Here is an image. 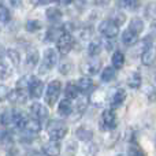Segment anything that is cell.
I'll list each match as a JSON object with an SVG mask.
<instances>
[{
    "label": "cell",
    "instance_id": "e575fe53",
    "mask_svg": "<svg viewBox=\"0 0 156 156\" xmlns=\"http://www.w3.org/2000/svg\"><path fill=\"white\" fill-rule=\"evenodd\" d=\"M122 5L127 10H136L138 7V0H122Z\"/></svg>",
    "mask_w": 156,
    "mask_h": 156
},
{
    "label": "cell",
    "instance_id": "8992f818",
    "mask_svg": "<svg viewBox=\"0 0 156 156\" xmlns=\"http://www.w3.org/2000/svg\"><path fill=\"white\" fill-rule=\"evenodd\" d=\"M99 32L107 38H115L119 33V27L114 21H111V19H105V21H103L101 23H100Z\"/></svg>",
    "mask_w": 156,
    "mask_h": 156
},
{
    "label": "cell",
    "instance_id": "4316f807",
    "mask_svg": "<svg viewBox=\"0 0 156 156\" xmlns=\"http://www.w3.org/2000/svg\"><path fill=\"white\" fill-rule=\"evenodd\" d=\"M115 67H105L104 70L101 71V81H104V82H111V81L115 78Z\"/></svg>",
    "mask_w": 156,
    "mask_h": 156
},
{
    "label": "cell",
    "instance_id": "d4e9b609",
    "mask_svg": "<svg viewBox=\"0 0 156 156\" xmlns=\"http://www.w3.org/2000/svg\"><path fill=\"white\" fill-rule=\"evenodd\" d=\"M129 29L132 32H134L136 34H140L141 32L144 30V22L141 18H133L130 21V25H129Z\"/></svg>",
    "mask_w": 156,
    "mask_h": 156
},
{
    "label": "cell",
    "instance_id": "603a6c76",
    "mask_svg": "<svg viewBox=\"0 0 156 156\" xmlns=\"http://www.w3.org/2000/svg\"><path fill=\"white\" fill-rule=\"evenodd\" d=\"M111 63H112V67L118 69V70L123 67V65H125V55H123V52H121V51H115V52H114L112 58H111Z\"/></svg>",
    "mask_w": 156,
    "mask_h": 156
},
{
    "label": "cell",
    "instance_id": "5b68a950",
    "mask_svg": "<svg viewBox=\"0 0 156 156\" xmlns=\"http://www.w3.org/2000/svg\"><path fill=\"white\" fill-rule=\"evenodd\" d=\"M73 47H74V38L69 32H65L59 37V40L56 41V48L59 51V54L62 55H67L73 49Z\"/></svg>",
    "mask_w": 156,
    "mask_h": 156
},
{
    "label": "cell",
    "instance_id": "e0dca14e",
    "mask_svg": "<svg viewBox=\"0 0 156 156\" xmlns=\"http://www.w3.org/2000/svg\"><path fill=\"white\" fill-rule=\"evenodd\" d=\"M80 88H78V85L77 83H74V82H69L67 85H66V88H65V94H66V97L67 99H70V100H77L78 97H80Z\"/></svg>",
    "mask_w": 156,
    "mask_h": 156
},
{
    "label": "cell",
    "instance_id": "d590c367",
    "mask_svg": "<svg viewBox=\"0 0 156 156\" xmlns=\"http://www.w3.org/2000/svg\"><path fill=\"white\" fill-rule=\"evenodd\" d=\"M10 76H11V69L8 67L4 60H2V80H5V78Z\"/></svg>",
    "mask_w": 156,
    "mask_h": 156
},
{
    "label": "cell",
    "instance_id": "4fadbf2b",
    "mask_svg": "<svg viewBox=\"0 0 156 156\" xmlns=\"http://www.w3.org/2000/svg\"><path fill=\"white\" fill-rule=\"evenodd\" d=\"M43 152L45 156H59L60 155V144L56 140H51L44 144Z\"/></svg>",
    "mask_w": 156,
    "mask_h": 156
},
{
    "label": "cell",
    "instance_id": "30bf717a",
    "mask_svg": "<svg viewBox=\"0 0 156 156\" xmlns=\"http://www.w3.org/2000/svg\"><path fill=\"white\" fill-rule=\"evenodd\" d=\"M8 100L14 104H23L27 100V93L23 89H14V90L8 92Z\"/></svg>",
    "mask_w": 156,
    "mask_h": 156
},
{
    "label": "cell",
    "instance_id": "7a4b0ae2",
    "mask_svg": "<svg viewBox=\"0 0 156 156\" xmlns=\"http://www.w3.org/2000/svg\"><path fill=\"white\" fill-rule=\"evenodd\" d=\"M60 90H62V83H60V81H58V80L51 81L45 90V103L47 104L54 105L55 103L58 101V99H59Z\"/></svg>",
    "mask_w": 156,
    "mask_h": 156
},
{
    "label": "cell",
    "instance_id": "74e56055",
    "mask_svg": "<svg viewBox=\"0 0 156 156\" xmlns=\"http://www.w3.org/2000/svg\"><path fill=\"white\" fill-rule=\"evenodd\" d=\"M129 156H144V155L138 148H132L129 151Z\"/></svg>",
    "mask_w": 156,
    "mask_h": 156
},
{
    "label": "cell",
    "instance_id": "9c48e42d",
    "mask_svg": "<svg viewBox=\"0 0 156 156\" xmlns=\"http://www.w3.org/2000/svg\"><path fill=\"white\" fill-rule=\"evenodd\" d=\"M125 99H126V92H125V89H122V88L115 89L114 93L110 96V107L115 110V108H118L119 105H122V103L125 101Z\"/></svg>",
    "mask_w": 156,
    "mask_h": 156
},
{
    "label": "cell",
    "instance_id": "d6986e66",
    "mask_svg": "<svg viewBox=\"0 0 156 156\" xmlns=\"http://www.w3.org/2000/svg\"><path fill=\"white\" fill-rule=\"evenodd\" d=\"M137 38H138V34H136V33L132 32L130 29L125 30V32L122 33V43L127 47H130V45L137 43Z\"/></svg>",
    "mask_w": 156,
    "mask_h": 156
},
{
    "label": "cell",
    "instance_id": "4dcf8cb0",
    "mask_svg": "<svg viewBox=\"0 0 156 156\" xmlns=\"http://www.w3.org/2000/svg\"><path fill=\"white\" fill-rule=\"evenodd\" d=\"M30 80H32V76H23L22 78H19L18 82H16V88L18 89H29V85H30Z\"/></svg>",
    "mask_w": 156,
    "mask_h": 156
},
{
    "label": "cell",
    "instance_id": "277c9868",
    "mask_svg": "<svg viewBox=\"0 0 156 156\" xmlns=\"http://www.w3.org/2000/svg\"><path fill=\"white\" fill-rule=\"evenodd\" d=\"M116 127V114L114 108H107L103 111L100 118V129L101 130H112Z\"/></svg>",
    "mask_w": 156,
    "mask_h": 156
},
{
    "label": "cell",
    "instance_id": "f1b7e54d",
    "mask_svg": "<svg viewBox=\"0 0 156 156\" xmlns=\"http://www.w3.org/2000/svg\"><path fill=\"white\" fill-rule=\"evenodd\" d=\"M25 29L30 33H34L41 29V23L38 21H36V19H29V21L25 23Z\"/></svg>",
    "mask_w": 156,
    "mask_h": 156
},
{
    "label": "cell",
    "instance_id": "7402d4cb",
    "mask_svg": "<svg viewBox=\"0 0 156 156\" xmlns=\"http://www.w3.org/2000/svg\"><path fill=\"white\" fill-rule=\"evenodd\" d=\"M141 82H143V78H141V74L137 73V71L132 73L127 78V85L132 89H138L141 86Z\"/></svg>",
    "mask_w": 156,
    "mask_h": 156
},
{
    "label": "cell",
    "instance_id": "9a60e30c",
    "mask_svg": "<svg viewBox=\"0 0 156 156\" xmlns=\"http://www.w3.org/2000/svg\"><path fill=\"white\" fill-rule=\"evenodd\" d=\"M100 67H101V62H100L99 59H96V58H92V59L83 66V71H85L86 74H89V76H94V74L99 73Z\"/></svg>",
    "mask_w": 156,
    "mask_h": 156
},
{
    "label": "cell",
    "instance_id": "7bdbcfd3",
    "mask_svg": "<svg viewBox=\"0 0 156 156\" xmlns=\"http://www.w3.org/2000/svg\"><path fill=\"white\" fill-rule=\"evenodd\" d=\"M151 30H152V32H154V34H156V21H154V22H152Z\"/></svg>",
    "mask_w": 156,
    "mask_h": 156
},
{
    "label": "cell",
    "instance_id": "8fae6325",
    "mask_svg": "<svg viewBox=\"0 0 156 156\" xmlns=\"http://www.w3.org/2000/svg\"><path fill=\"white\" fill-rule=\"evenodd\" d=\"M156 60V47L149 45L148 48H145L141 54V63L144 66H151Z\"/></svg>",
    "mask_w": 156,
    "mask_h": 156
},
{
    "label": "cell",
    "instance_id": "ac0fdd59",
    "mask_svg": "<svg viewBox=\"0 0 156 156\" xmlns=\"http://www.w3.org/2000/svg\"><path fill=\"white\" fill-rule=\"evenodd\" d=\"M45 15H47V19H48L49 22H52V23H56V22H59L60 19H62V11L59 10V8L56 7H49L48 10L45 11Z\"/></svg>",
    "mask_w": 156,
    "mask_h": 156
},
{
    "label": "cell",
    "instance_id": "60d3db41",
    "mask_svg": "<svg viewBox=\"0 0 156 156\" xmlns=\"http://www.w3.org/2000/svg\"><path fill=\"white\" fill-rule=\"evenodd\" d=\"M55 2H56L59 5H69V4H71L73 0H55Z\"/></svg>",
    "mask_w": 156,
    "mask_h": 156
},
{
    "label": "cell",
    "instance_id": "ffe728a7",
    "mask_svg": "<svg viewBox=\"0 0 156 156\" xmlns=\"http://www.w3.org/2000/svg\"><path fill=\"white\" fill-rule=\"evenodd\" d=\"M25 130H26L27 133H30V134H36V133H38L41 130V122L38 121V119L30 116L29 121H27L26 127H25Z\"/></svg>",
    "mask_w": 156,
    "mask_h": 156
},
{
    "label": "cell",
    "instance_id": "484cf974",
    "mask_svg": "<svg viewBox=\"0 0 156 156\" xmlns=\"http://www.w3.org/2000/svg\"><path fill=\"white\" fill-rule=\"evenodd\" d=\"M5 55H7L8 60H10V63H11L12 66H15V67H16V66L19 65V60H21V56H19V52H18V51H15V49L10 48V49H7Z\"/></svg>",
    "mask_w": 156,
    "mask_h": 156
},
{
    "label": "cell",
    "instance_id": "52a82bcc",
    "mask_svg": "<svg viewBox=\"0 0 156 156\" xmlns=\"http://www.w3.org/2000/svg\"><path fill=\"white\" fill-rule=\"evenodd\" d=\"M29 94L34 99H38V97L43 96V92H44V83L43 81H40L37 77H33L30 80V85H29Z\"/></svg>",
    "mask_w": 156,
    "mask_h": 156
},
{
    "label": "cell",
    "instance_id": "f546056e",
    "mask_svg": "<svg viewBox=\"0 0 156 156\" xmlns=\"http://www.w3.org/2000/svg\"><path fill=\"white\" fill-rule=\"evenodd\" d=\"M12 121H14V110L3 111V114H2V123H3V126L12 125Z\"/></svg>",
    "mask_w": 156,
    "mask_h": 156
},
{
    "label": "cell",
    "instance_id": "b9f144b4",
    "mask_svg": "<svg viewBox=\"0 0 156 156\" xmlns=\"http://www.w3.org/2000/svg\"><path fill=\"white\" fill-rule=\"evenodd\" d=\"M67 69H70V65H63V66H60V73H62V74H67V73H69Z\"/></svg>",
    "mask_w": 156,
    "mask_h": 156
},
{
    "label": "cell",
    "instance_id": "3957f363",
    "mask_svg": "<svg viewBox=\"0 0 156 156\" xmlns=\"http://www.w3.org/2000/svg\"><path fill=\"white\" fill-rule=\"evenodd\" d=\"M58 63V54L55 49L52 48H48L44 54V58H43V63L40 66V74H47L49 70L56 66Z\"/></svg>",
    "mask_w": 156,
    "mask_h": 156
},
{
    "label": "cell",
    "instance_id": "8d00e7d4",
    "mask_svg": "<svg viewBox=\"0 0 156 156\" xmlns=\"http://www.w3.org/2000/svg\"><path fill=\"white\" fill-rule=\"evenodd\" d=\"M77 136H78V138H80V140L86 141V140H89V138L92 137V133L89 132V130L85 133V129H82V127H81V129L77 132Z\"/></svg>",
    "mask_w": 156,
    "mask_h": 156
},
{
    "label": "cell",
    "instance_id": "ba28073f",
    "mask_svg": "<svg viewBox=\"0 0 156 156\" xmlns=\"http://www.w3.org/2000/svg\"><path fill=\"white\" fill-rule=\"evenodd\" d=\"M30 115L33 118L38 119L40 122H44L48 118V110L41 103H33L32 107H30Z\"/></svg>",
    "mask_w": 156,
    "mask_h": 156
},
{
    "label": "cell",
    "instance_id": "836d02e7",
    "mask_svg": "<svg viewBox=\"0 0 156 156\" xmlns=\"http://www.w3.org/2000/svg\"><path fill=\"white\" fill-rule=\"evenodd\" d=\"M111 21H114L118 26H121V25L125 23V21H126V16H125L123 12H114V15L111 16Z\"/></svg>",
    "mask_w": 156,
    "mask_h": 156
},
{
    "label": "cell",
    "instance_id": "83f0119b",
    "mask_svg": "<svg viewBox=\"0 0 156 156\" xmlns=\"http://www.w3.org/2000/svg\"><path fill=\"white\" fill-rule=\"evenodd\" d=\"M100 51H101V43H99V41H92V43L88 45V54H89V56L96 58L97 55L100 54Z\"/></svg>",
    "mask_w": 156,
    "mask_h": 156
},
{
    "label": "cell",
    "instance_id": "5bb4252c",
    "mask_svg": "<svg viewBox=\"0 0 156 156\" xmlns=\"http://www.w3.org/2000/svg\"><path fill=\"white\" fill-rule=\"evenodd\" d=\"M38 60H40V54L36 48H30L26 52V67L27 69H34L37 66Z\"/></svg>",
    "mask_w": 156,
    "mask_h": 156
},
{
    "label": "cell",
    "instance_id": "d6a6232c",
    "mask_svg": "<svg viewBox=\"0 0 156 156\" xmlns=\"http://www.w3.org/2000/svg\"><path fill=\"white\" fill-rule=\"evenodd\" d=\"M77 110L80 111V112H82L83 110L86 108V105H88V101H89V99H88V96H80L77 99Z\"/></svg>",
    "mask_w": 156,
    "mask_h": 156
},
{
    "label": "cell",
    "instance_id": "1f68e13d",
    "mask_svg": "<svg viewBox=\"0 0 156 156\" xmlns=\"http://www.w3.org/2000/svg\"><path fill=\"white\" fill-rule=\"evenodd\" d=\"M0 19H2V23L5 25L8 21H10V11L5 7L4 4L0 5Z\"/></svg>",
    "mask_w": 156,
    "mask_h": 156
},
{
    "label": "cell",
    "instance_id": "44dd1931",
    "mask_svg": "<svg viewBox=\"0 0 156 156\" xmlns=\"http://www.w3.org/2000/svg\"><path fill=\"white\" fill-rule=\"evenodd\" d=\"M77 85L82 93H88V92H90L92 89H93V81H92L89 77H82L78 80Z\"/></svg>",
    "mask_w": 156,
    "mask_h": 156
},
{
    "label": "cell",
    "instance_id": "f35d334b",
    "mask_svg": "<svg viewBox=\"0 0 156 156\" xmlns=\"http://www.w3.org/2000/svg\"><path fill=\"white\" fill-rule=\"evenodd\" d=\"M94 4L96 5H100V7H104V5H107L108 3H110V0H93Z\"/></svg>",
    "mask_w": 156,
    "mask_h": 156
},
{
    "label": "cell",
    "instance_id": "ab89813d",
    "mask_svg": "<svg viewBox=\"0 0 156 156\" xmlns=\"http://www.w3.org/2000/svg\"><path fill=\"white\" fill-rule=\"evenodd\" d=\"M81 37H82V38H89V37H90V29H88V30H86V29H83L82 30V32H81Z\"/></svg>",
    "mask_w": 156,
    "mask_h": 156
},
{
    "label": "cell",
    "instance_id": "6da1fadb",
    "mask_svg": "<svg viewBox=\"0 0 156 156\" xmlns=\"http://www.w3.org/2000/svg\"><path fill=\"white\" fill-rule=\"evenodd\" d=\"M47 132H48V136L51 140L59 141L62 138H65V136L67 134L69 127L63 121H51L47 126Z\"/></svg>",
    "mask_w": 156,
    "mask_h": 156
},
{
    "label": "cell",
    "instance_id": "2e32d148",
    "mask_svg": "<svg viewBox=\"0 0 156 156\" xmlns=\"http://www.w3.org/2000/svg\"><path fill=\"white\" fill-rule=\"evenodd\" d=\"M74 107H73V103H71L70 99H63L62 101L59 103V107H58V112H59V115L62 116H69L71 112H73Z\"/></svg>",
    "mask_w": 156,
    "mask_h": 156
},
{
    "label": "cell",
    "instance_id": "cb8c5ba5",
    "mask_svg": "<svg viewBox=\"0 0 156 156\" xmlns=\"http://www.w3.org/2000/svg\"><path fill=\"white\" fill-rule=\"evenodd\" d=\"M65 33V29H60V27H56V26H52L48 29L47 32V40L48 41H55V40H59V37Z\"/></svg>",
    "mask_w": 156,
    "mask_h": 156
},
{
    "label": "cell",
    "instance_id": "7c38bea8",
    "mask_svg": "<svg viewBox=\"0 0 156 156\" xmlns=\"http://www.w3.org/2000/svg\"><path fill=\"white\" fill-rule=\"evenodd\" d=\"M27 121H29V116L23 112V111H19V110H14V121L12 125L16 127V129H21L25 130L27 125Z\"/></svg>",
    "mask_w": 156,
    "mask_h": 156
}]
</instances>
